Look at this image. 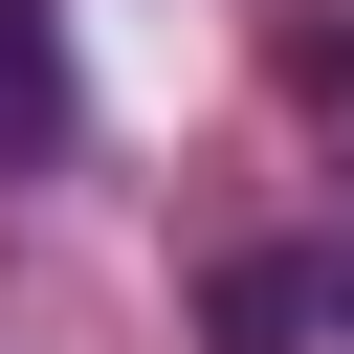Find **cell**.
Listing matches in <instances>:
<instances>
[{
    "mask_svg": "<svg viewBox=\"0 0 354 354\" xmlns=\"http://www.w3.org/2000/svg\"><path fill=\"white\" fill-rule=\"evenodd\" d=\"M288 88H310V111L354 133V22H288Z\"/></svg>",
    "mask_w": 354,
    "mask_h": 354,
    "instance_id": "3",
    "label": "cell"
},
{
    "mask_svg": "<svg viewBox=\"0 0 354 354\" xmlns=\"http://www.w3.org/2000/svg\"><path fill=\"white\" fill-rule=\"evenodd\" d=\"M199 332H221V354H310V332H332V266H288V243H243V266L199 288Z\"/></svg>",
    "mask_w": 354,
    "mask_h": 354,
    "instance_id": "1",
    "label": "cell"
},
{
    "mask_svg": "<svg viewBox=\"0 0 354 354\" xmlns=\"http://www.w3.org/2000/svg\"><path fill=\"white\" fill-rule=\"evenodd\" d=\"M332 332H354V243H332Z\"/></svg>",
    "mask_w": 354,
    "mask_h": 354,
    "instance_id": "4",
    "label": "cell"
},
{
    "mask_svg": "<svg viewBox=\"0 0 354 354\" xmlns=\"http://www.w3.org/2000/svg\"><path fill=\"white\" fill-rule=\"evenodd\" d=\"M66 155V0H0V177Z\"/></svg>",
    "mask_w": 354,
    "mask_h": 354,
    "instance_id": "2",
    "label": "cell"
}]
</instances>
